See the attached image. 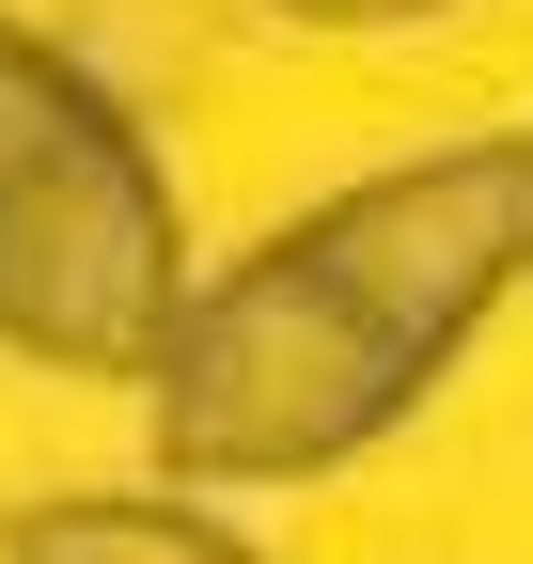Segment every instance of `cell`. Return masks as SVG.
<instances>
[{"instance_id":"6da1fadb","label":"cell","mask_w":533,"mask_h":564,"mask_svg":"<svg viewBox=\"0 0 533 564\" xmlns=\"http://www.w3.org/2000/svg\"><path fill=\"white\" fill-rule=\"evenodd\" d=\"M533 282V141H439L205 267L142 377L157 486H314L409 423Z\"/></svg>"},{"instance_id":"7a4b0ae2","label":"cell","mask_w":533,"mask_h":564,"mask_svg":"<svg viewBox=\"0 0 533 564\" xmlns=\"http://www.w3.org/2000/svg\"><path fill=\"white\" fill-rule=\"evenodd\" d=\"M188 204L32 17H0V345L47 377H157L188 314Z\"/></svg>"},{"instance_id":"3957f363","label":"cell","mask_w":533,"mask_h":564,"mask_svg":"<svg viewBox=\"0 0 533 564\" xmlns=\"http://www.w3.org/2000/svg\"><path fill=\"white\" fill-rule=\"evenodd\" d=\"M0 564H266V549L188 486H63V502H0Z\"/></svg>"},{"instance_id":"277c9868","label":"cell","mask_w":533,"mask_h":564,"mask_svg":"<svg viewBox=\"0 0 533 564\" xmlns=\"http://www.w3.org/2000/svg\"><path fill=\"white\" fill-rule=\"evenodd\" d=\"M298 32H409V17H471V0H283Z\"/></svg>"}]
</instances>
